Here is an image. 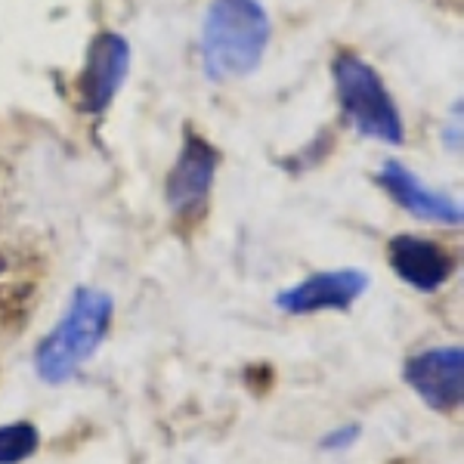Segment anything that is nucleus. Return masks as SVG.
Instances as JSON below:
<instances>
[{"label": "nucleus", "mask_w": 464, "mask_h": 464, "mask_svg": "<svg viewBox=\"0 0 464 464\" xmlns=\"http://www.w3.org/2000/svg\"><path fill=\"white\" fill-rule=\"evenodd\" d=\"M269 44V16L260 0H211L201 22V63L211 81L245 78Z\"/></svg>", "instance_id": "f257e3e1"}, {"label": "nucleus", "mask_w": 464, "mask_h": 464, "mask_svg": "<svg viewBox=\"0 0 464 464\" xmlns=\"http://www.w3.org/2000/svg\"><path fill=\"white\" fill-rule=\"evenodd\" d=\"M111 325V297L96 288H78L63 322L37 343L34 369L47 384H65L81 362L106 341Z\"/></svg>", "instance_id": "f03ea898"}, {"label": "nucleus", "mask_w": 464, "mask_h": 464, "mask_svg": "<svg viewBox=\"0 0 464 464\" xmlns=\"http://www.w3.org/2000/svg\"><path fill=\"white\" fill-rule=\"evenodd\" d=\"M332 72H334L338 102H341L343 115H347V121L353 124L362 137H372V140H378V143L400 146L406 130H402L400 109H396L393 96L387 93L381 74L353 53H338Z\"/></svg>", "instance_id": "7ed1b4c3"}, {"label": "nucleus", "mask_w": 464, "mask_h": 464, "mask_svg": "<svg viewBox=\"0 0 464 464\" xmlns=\"http://www.w3.org/2000/svg\"><path fill=\"white\" fill-rule=\"evenodd\" d=\"M130 69V47L121 34L102 32L87 50V63L78 74V102L90 115H102L121 90Z\"/></svg>", "instance_id": "20e7f679"}, {"label": "nucleus", "mask_w": 464, "mask_h": 464, "mask_svg": "<svg viewBox=\"0 0 464 464\" xmlns=\"http://www.w3.org/2000/svg\"><path fill=\"white\" fill-rule=\"evenodd\" d=\"M409 387L437 411H455L464 396V350L433 347L415 353L402 365Z\"/></svg>", "instance_id": "39448f33"}, {"label": "nucleus", "mask_w": 464, "mask_h": 464, "mask_svg": "<svg viewBox=\"0 0 464 464\" xmlns=\"http://www.w3.org/2000/svg\"><path fill=\"white\" fill-rule=\"evenodd\" d=\"M217 152L208 140L196 137V133H186L183 152L174 164L168 177V205L174 208L177 214H196L201 205H205L208 192H211L214 174H217Z\"/></svg>", "instance_id": "423d86ee"}, {"label": "nucleus", "mask_w": 464, "mask_h": 464, "mask_svg": "<svg viewBox=\"0 0 464 464\" xmlns=\"http://www.w3.org/2000/svg\"><path fill=\"white\" fill-rule=\"evenodd\" d=\"M369 288V276L359 269H334V273H316L301 285L282 291L276 306L285 313H322V310H347Z\"/></svg>", "instance_id": "0eeeda50"}, {"label": "nucleus", "mask_w": 464, "mask_h": 464, "mask_svg": "<svg viewBox=\"0 0 464 464\" xmlns=\"http://www.w3.org/2000/svg\"><path fill=\"white\" fill-rule=\"evenodd\" d=\"M387 260L391 269L402 282H409L418 291H437L449 282L455 269V260L443 245L424 236H396L387 245Z\"/></svg>", "instance_id": "6e6552de"}, {"label": "nucleus", "mask_w": 464, "mask_h": 464, "mask_svg": "<svg viewBox=\"0 0 464 464\" xmlns=\"http://www.w3.org/2000/svg\"><path fill=\"white\" fill-rule=\"evenodd\" d=\"M378 183L391 192L393 201H400L406 211H411L421 220L430 223H446V227H459L461 223V208L452 198L440 196V192L428 189V186L418 183L415 174H409L402 164H384V170L378 174Z\"/></svg>", "instance_id": "1a4fd4ad"}, {"label": "nucleus", "mask_w": 464, "mask_h": 464, "mask_svg": "<svg viewBox=\"0 0 464 464\" xmlns=\"http://www.w3.org/2000/svg\"><path fill=\"white\" fill-rule=\"evenodd\" d=\"M41 443V433L34 424H4L0 428V464H19L25 459H32Z\"/></svg>", "instance_id": "9d476101"}, {"label": "nucleus", "mask_w": 464, "mask_h": 464, "mask_svg": "<svg viewBox=\"0 0 464 464\" xmlns=\"http://www.w3.org/2000/svg\"><path fill=\"white\" fill-rule=\"evenodd\" d=\"M356 437H359V428H356V424H350V428H341V430L328 433V437L322 440V446H325V449H347Z\"/></svg>", "instance_id": "9b49d317"}]
</instances>
